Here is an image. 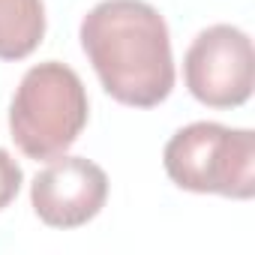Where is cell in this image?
Listing matches in <instances>:
<instances>
[{
	"instance_id": "obj_5",
	"label": "cell",
	"mask_w": 255,
	"mask_h": 255,
	"mask_svg": "<svg viewBox=\"0 0 255 255\" xmlns=\"http://www.w3.org/2000/svg\"><path fill=\"white\" fill-rule=\"evenodd\" d=\"M108 174L87 156L60 153L30 183V207L48 228H81L102 213Z\"/></svg>"
},
{
	"instance_id": "obj_4",
	"label": "cell",
	"mask_w": 255,
	"mask_h": 255,
	"mask_svg": "<svg viewBox=\"0 0 255 255\" xmlns=\"http://www.w3.org/2000/svg\"><path fill=\"white\" fill-rule=\"evenodd\" d=\"M186 90L207 108H240L255 87V51L246 30L210 24L183 54Z\"/></svg>"
},
{
	"instance_id": "obj_7",
	"label": "cell",
	"mask_w": 255,
	"mask_h": 255,
	"mask_svg": "<svg viewBox=\"0 0 255 255\" xmlns=\"http://www.w3.org/2000/svg\"><path fill=\"white\" fill-rule=\"evenodd\" d=\"M21 183H24L21 165L12 159L9 150L0 147V210H6L15 201V195L21 192Z\"/></svg>"
},
{
	"instance_id": "obj_2",
	"label": "cell",
	"mask_w": 255,
	"mask_h": 255,
	"mask_svg": "<svg viewBox=\"0 0 255 255\" xmlns=\"http://www.w3.org/2000/svg\"><path fill=\"white\" fill-rule=\"evenodd\" d=\"M90 120V99L78 72L60 60L30 66L9 102V135L36 162L66 153Z\"/></svg>"
},
{
	"instance_id": "obj_3",
	"label": "cell",
	"mask_w": 255,
	"mask_h": 255,
	"mask_svg": "<svg viewBox=\"0 0 255 255\" xmlns=\"http://www.w3.org/2000/svg\"><path fill=\"white\" fill-rule=\"evenodd\" d=\"M162 165L177 189L249 201L255 195V135L252 129L198 120L177 129Z\"/></svg>"
},
{
	"instance_id": "obj_6",
	"label": "cell",
	"mask_w": 255,
	"mask_h": 255,
	"mask_svg": "<svg viewBox=\"0 0 255 255\" xmlns=\"http://www.w3.org/2000/svg\"><path fill=\"white\" fill-rule=\"evenodd\" d=\"M42 0H0V60H24L45 39Z\"/></svg>"
},
{
	"instance_id": "obj_1",
	"label": "cell",
	"mask_w": 255,
	"mask_h": 255,
	"mask_svg": "<svg viewBox=\"0 0 255 255\" xmlns=\"http://www.w3.org/2000/svg\"><path fill=\"white\" fill-rule=\"evenodd\" d=\"M78 39L102 90L114 102L156 108L171 96V33L147 0H99L81 18Z\"/></svg>"
}]
</instances>
